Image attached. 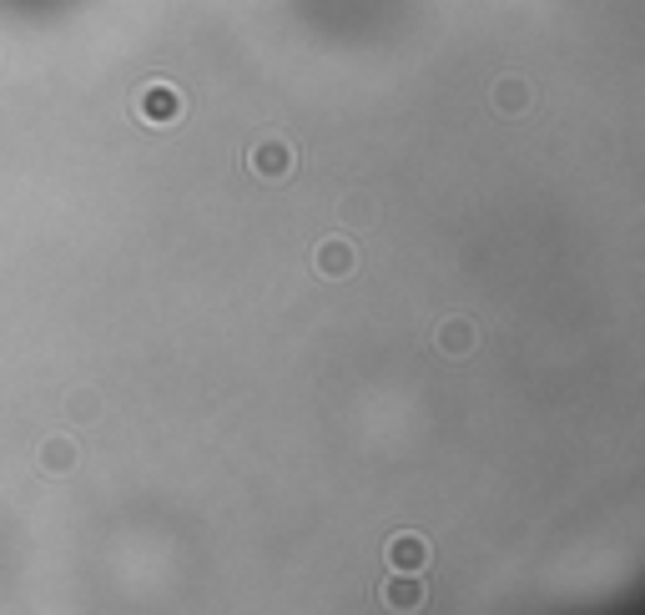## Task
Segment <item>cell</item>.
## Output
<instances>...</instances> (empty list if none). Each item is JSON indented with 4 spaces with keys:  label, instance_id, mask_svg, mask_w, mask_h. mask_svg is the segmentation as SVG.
Returning <instances> with one entry per match:
<instances>
[{
    "label": "cell",
    "instance_id": "cell-1",
    "mask_svg": "<svg viewBox=\"0 0 645 615\" xmlns=\"http://www.w3.org/2000/svg\"><path fill=\"white\" fill-rule=\"evenodd\" d=\"M136 117H142L146 127H172V121H182V91L172 82H146L142 91H136Z\"/></svg>",
    "mask_w": 645,
    "mask_h": 615
},
{
    "label": "cell",
    "instance_id": "cell-2",
    "mask_svg": "<svg viewBox=\"0 0 645 615\" xmlns=\"http://www.w3.org/2000/svg\"><path fill=\"white\" fill-rule=\"evenodd\" d=\"M293 162H298V157H293V147H287L283 137H263V142L248 152V172L263 182H287L293 177Z\"/></svg>",
    "mask_w": 645,
    "mask_h": 615
},
{
    "label": "cell",
    "instance_id": "cell-3",
    "mask_svg": "<svg viewBox=\"0 0 645 615\" xmlns=\"http://www.w3.org/2000/svg\"><path fill=\"white\" fill-rule=\"evenodd\" d=\"M389 565H394L398 575H418V570L429 565V540H424V535H394V540H389Z\"/></svg>",
    "mask_w": 645,
    "mask_h": 615
},
{
    "label": "cell",
    "instance_id": "cell-4",
    "mask_svg": "<svg viewBox=\"0 0 645 615\" xmlns=\"http://www.w3.org/2000/svg\"><path fill=\"white\" fill-rule=\"evenodd\" d=\"M525 107H529V82L500 76V82H494V111H500V117H520Z\"/></svg>",
    "mask_w": 645,
    "mask_h": 615
},
{
    "label": "cell",
    "instance_id": "cell-5",
    "mask_svg": "<svg viewBox=\"0 0 645 615\" xmlns=\"http://www.w3.org/2000/svg\"><path fill=\"white\" fill-rule=\"evenodd\" d=\"M383 601H389V611H418L424 605V585L414 575H394L383 580Z\"/></svg>",
    "mask_w": 645,
    "mask_h": 615
},
{
    "label": "cell",
    "instance_id": "cell-6",
    "mask_svg": "<svg viewBox=\"0 0 645 615\" xmlns=\"http://www.w3.org/2000/svg\"><path fill=\"white\" fill-rule=\"evenodd\" d=\"M348 268H353V248H348L343 237H328L318 248V272L322 278H343Z\"/></svg>",
    "mask_w": 645,
    "mask_h": 615
},
{
    "label": "cell",
    "instance_id": "cell-7",
    "mask_svg": "<svg viewBox=\"0 0 645 615\" xmlns=\"http://www.w3.org/2000/svg\"><path fill=\"white\" fill-rule=\"evenodd\" d=\"M469 344H474V328H469V323L464 319H449V323H444V328H439V348H444V354H469Z\"/></svg>",
    "mask_w": 645,
    "mask_h": 615
},
{
    "label": "cell",
    "instance_id": "cell-8",
    "mask_svg": "<svg viewBox=\"0 0 645 615\" xmlns=\"http://www.w3.org/2000/svg\"><path fill=\"white\" fill-rule=\"evenodd\" d=\"M72 464H76V450H72V444H66V439H51V444H46V470H51V474H66Z\"/></svg>",
    "mask_w": 645,
    "mask_h": 615
}]
</instances>
